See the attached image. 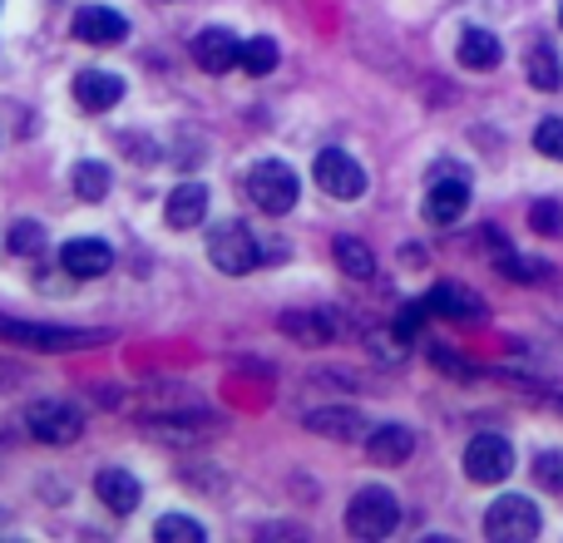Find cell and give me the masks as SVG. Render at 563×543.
<instances>
[{"instance_id":"cell-22","label":"cell","mask_w":563,"mask_h":543,"mask_svg":"<svg viewBox=\"0 0 563 543\" xmlns=\"http://www.w3.org/2000/svg\"><path fill=\"white\" fill-rule=\"evenodd\" d=\"M331 253H336L341 272H346V277H356V281H366L371 272H376V253H371L361 237H336V243H331Z\"/></svg>"},{"instance_id":"cell-9","label":"cell","mask_w":563,"mask_h":543,"mask_svg":"<svg viewBox=\"0 0 563 543\" xmlns=\"http://www.w3.org/2000/svg\"><path fill=\"white\" fill-rule=\"evenodd\" d=\"M194 65L203 69V75H228V69H238V55H243V40L233 35V30L223 25H208L194 35Z\"/></svg>"},{"instance_id":"cell-25","label":"cell","mask_w":563,"mask_h":543,"mask_svg":"<svg viewBox=\"0 0 563 543\" xmlns=\"http://www.w3.org/2000/svg\"><path fill=\"white\" fill-rule=\"evenodd\" d=\"M75 193L85 198V203H99V198L109 193V168L104 164H79L75 168Z\"/></svg>"},{"instance_id":"cell-1","label":"cell","mask_w":563,"mask_h":543,"mask_svg":"<svg viewBox=\"0 0 563 543\" xmlns=\"http://www.w3.org/2000/svg\"><path fill=\"white\" fill-rule=\"evenodd\" d=\"M247 198H253L267 218H282V213H291V208H297L301 178L291 174L282 158H263V164H253V174H247Z\"/></svg>"},{"instance_id":"cell-29","label":"cell","mask_w":563,"mask_h":543,"mask_svg":"<svg viewBox=\"0 0 563 543\" xmlns=\"http://www.w3.org/2000/svg\"><path fill=\"white\" fill-rule=\"evenodd\" d=\"M529 223H534V233L559 237V233H563V208H559V203H534V213H529Z\"/></svg>"},{"instance_id":"cell-15","label":"cell","mask_w":563,"mask_h":543,"mask_svg":"<svg viewBox=\"0 0 563 543\" xmlns=\"http://www.w3.org/2000/svg\"><path fill=\"white\" fill-rule=\"evenodd\" d=\"M282 331H287L291 341H301V346H331V336H336V321H331L321 307L282 311Z\"/></svg>"},{"instance_id":"cell-3","label":"cell","mask_w":563,"mask_h":543,"mask_svg":"<svg viewBox=\"0 0 563 543\" xmlns=\"http://www.w3.org/2000/svg\"><path fill=\"white\" fill-rule=\"evenodd\" d=\"M311 174H317L321 193L336 198V203H356V198L366 193V168H361L346 148H321L317 164H311Z\"/></svg>"},{"instance_id":"cell-27","label":"cell","mask_w":563,"mask_h":543,"mask_svg":"<svg viewBox=\"0 0 563 543\" xmlns=\"http://www.w3.org/2000/svg\"><path fill=\"white\" fill-rule=\"evenodd\" d=\"M534 148L544 158H559L563 164V119H544V124L534 129Z\"/></svg>"},{"instance_id":"cell-21","label":"cell","mask_w":563,"mask_h":543,"mask_svg":"<svg viewBox=\"0 0 563 543\" xmlns=\"http://www.w3.org/2000/svg\"><path fill=\"white\" fill-rule=\"evenodd\" d=\"M525 69H529V85L544 89V95H554V89H563V65H559V55H554L549 45H534V49H529Z\"/></svg>"},{"instance_id":"cell-31","label":"cell","mask_w":563,"mask_h":543,"mask_svg":"<svg viewBox=\"0 0 563 543\" xmlns=\"http://www.w3.org/2000/svg\"><path fill=\"white\" fill-rule=\"evenodd\" d=\"M559 25H563V5H559Z\"/></svg>"},{"instance_id":"cell-16","label":"cell","mask_w":563,"mask_h":543,"mask_svg":"<svg viewBox=\"0 0 563 543\" xmlns=\"http://www.w3.org/2000/svg\"><path fill=\"white\" fill-rule=\"evenodd\" d=\"M366 455L376 459V465H406V459L416 455V435H410L406 425H376L366 435Z\"/></svg>"},{"instance_id":"cell-14","label":"cell","mask_w":563,"mask_h":543,"mask_svg":"<svg viewBox=\"0 0 563 543\" xmlns=\"http://www.w3.org/2000/svg\"><path fill=\"white\" fill-rule=\"evenodd\" d=\"M95 495L104 499L114 514H134L139 499H144V489H139V479L129 475V469L109 465V469H99V475H95Z\"/></svg>"},{"instance_id":"cell-11","label":"cell","mask_w":563,"mask_h":543,"mask_svg":"<svg viewBox=\"0 0 563 543\" xmlns=\"http://www.w3.org/2000/svg\"><path fill=\"white\" fill-rule=\"evenodd\" d=\"M75 35L85 40V45L109 49V45H124L129 40V20L119 15V10H109V5H85L75 15Z\"/></svg>"},{"instance_id":"cell-6","label":"cell","mask_w":563,"mask_h":543,"mask_svg":"<svg viewBox=\"0 0 563 543\" xmlns=\"http://www.w3.org/2000/svg\"><path fill=\"white\" fill-rule=\"evenodd\" d=\"M25 430L40 445H69V440H79L85 420H79V410L65 406V400H40V406L25 410Z\"/></svg>"},{"instance_id":"cell-13","label":"cell","mask_w":563,"mask_h":543,"mask_svg":"<svg viewBox=\"0 0 563 543\" xmlns=\"http://www.w3.org/2000/svg\"><path fill=\"white\" fill-rule=\"evenodd\" d=\"M59 267H65L69 277H104V272L114 267V253H109V243H99V237H75V243H65V253H59Z\"/></svg>"},{"instance_id":"cell-10","label":"cell","mask_w":563,"mask_h":543,"mask_svg":"<svg viewBox=\"0 0 563 543\" xmlns=\"http://www.w3.org/2000/svg\"><path fill=\"white\" fill-rule=\"evenodd\" d=\"M465 208H470V178H465V174H440L435 184L426 188V213H430V223L450 228V223H460V218H465Z\"/></svg>"},{"instance_id":"cell-28","label":"cell","mask_w":563,"mask_h":543,"mask_svg":"<svg viewBox=\"0 0 563 543\" xmlns=\"http://www.w3.org/2000/svg\"><path fill=\"white\" fill-rule=\"evenodd\" d=\"M534 479L544 489H554V495H563V450H549V455L534 459Z\"/></svg>"},{"instance_id":"cell-19","label":"cell","mask_w":563,"mask_h":543,"mask_svg":"<svg viewBox=\"0 0 563 543\" xmlns=\"http://www.w3.org/2000/svg\"><path fill=\"white\" fill-rule=\"evenodd\" d=\"M203 213H208V188L203 184H178L174 193H168V208H164L168 228H198Z\"/></svg>"},{"instance_id":"cell-26","label":"cell","mask_w":563,"mask_h":543,"mask_svg":"<svg viewBox=\"0 0 563 543\" xmlns=\"http://www.w3.org/2000/svg\"><path fill=\"white\" fill-rule=\"evenodd\" d=\"M40 247H45V228H40V223H15V228H10V253H20V257H35L40 253Z\"/></svg>"},{"instance_id":"cell-4","label":"cell","mask_w":563,"mask_h":543,"mask_svg":"<svg viewBox=\"0 0 563 543\" xmlns=\"http://www.w3.org/2000/svg\"><path fill=\"white\" fill-rule=\"evenodd\" d=\"M208 257H213L218 272H228V277H247V272H257L263 263V253H257L253 233H247L243 223H223L208 233Z\"/></svg>"},{"instance_id":"cell-24","label":"cell","mask_w":563,"mask_h":543,"mask_svg":"<svg viewBox=\"0 0 563 543\" xmlns=\"http://www.w3.org/2000/svg\"><path fill=\"white\" fill-rule=\"evenodd\" d=\"M154 539L158 543H203V524L198 519H188V514H168V519H158L154 524Z\"/></svg>"},{"instance_id":"cell-5","label":"cell","mask_w":563,"mask_h":543,"mask_svg":"<svg viewBox=\"0 0 563 543\" xmlns=\"http://www.w3.org/2000/svg\"><path fill=\"white\" fill-rule=\"evenodd\" d=\"M539 509L529 505L525 495H505V499H495L489 505V514H485V534L495 539V543H529L539 534Z\"/></svg>"},{"instance_id":"cell-7","label":"cell","mask_w":563,"mask_h":543,"mask_svg":"<svg viewBox=\"0 0 563 543\" xmlns=\"http://www.w3.org/2000/svg\"><path fill=\"white\" fill-rule=\"evenodd\" d=\"M509 469H515V450L505 435H475L465 445V475L475 485H499V479H509Z\"/></svg>"},{"instance_id":"cell-23","label":"cell","mask_w":563,"mask_h":543,"mask_svg":"<svg viewBox=\"0 0 563 543\" xmlns=\"http://www.w3.org/2000/svg\"><path fill=\"white\" fill-rule=\"evenodd\" d=\"M238 69H243V75H253V79L273 75V69H277V40H267V35L243 40V55H238Z\"/></svg>"},{"instance_id":"cell-12","label":"cell","mask_w":563,"mask_h":543,"mask_svg":"<svg viewBox=\"0 0 563 543\" xmlns=\"http://www.w3.org/2000/svg\"><path fill=\"white\" fill-rule=\"evenodd\" d=\"M75 99H79V109H89V114H104V109H114L119 99H124V79H119L114 69H79Z\"/></svg>"},{"instance_id":"cell-30","label":"cell","mask_w":563,"mask_h":543,"mask_svg":"<svg viewBox=\"0 0 563 543\" xmlns=\"http://www.w3.org/2000/svg\"><path fill=\"white\" fill-rule=\"evenodd\" d=\"M426 351H430V361H435L440 370H450V376H470V366H465V361H460V356H450V351L440 346V341H430Z\"/></svg>"},{"instance_id":"cell-17","label":"cell","mask_w":563,"mask_h":543,"mask_svg":"<svg viewBox=\"0 0 563 543\" xmlns=\"http://www.w3.org/2000/svg\"><path fill=\"white\" fill-rule=\"evenodd\" d=\"M460 65L465 69H495L499 59H505V45L495 40V30L485 25H465V35H460Z\"/></svg>"},{"instance_id":"cell-2","label":"cell","mask_w":563,"mask_h":543,"mask_svg":"<svg viewBox=\"0 0 563 543\" xmlns=\"http://www.w3.org/2000/svg\"><path fill=\"white\" fill-rule=\"evenodd\" d=\"M400 524V505L390 489H361L346 505V534L356 539H386Z\"/></svg>"},{"instance_id":"cell-18","label":"cell","mask_w":563,"mask_h":543,"mask_svg":"<svg viewBox=\"0 0 563 543\" xmlns=\"http://www.w3.org/2000/svg\"><path fill=\"white\" fill-rule=\"evenodd\" d=\"M430 311H440V317H450V321H485V301H479L475 291L455 287V281H440V287L430 291Z\"/></svg>"},{"instance_id":"cell-8","label":"cell","mask_w":563,"mask_h":543,"mask_svg":"<svg viewBox=\"0 0 563 543\" xmlns=\"http://www.w3.org/2000/svg\"><path fill=\"white\" fill-rule=\"evenodd\" d=\"M0 336H5V341H20V346H35V351H79V346H95L99 331L30 326V321H5V317H0Z\"/></svg>"},{"instance_id":"cell-20","label":"cell","mask_w":563,"mask_h":543,"mask_svg":"<svg viewBox=\"0 0 563 543\" xmlns=\"http://www.w3.org/2000/svg\"><path fill=\"white\" fill-rule=\"evenodd\" d=\"M301 425L327 435V440H356L361 435V415H351V410H307Z\"/></svg>"}]
</instances>
